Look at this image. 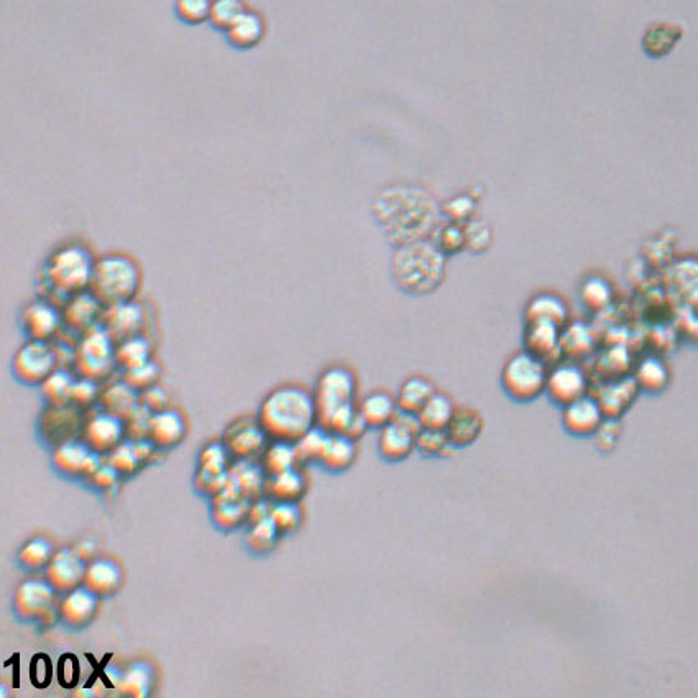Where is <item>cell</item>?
Returning a JSON list of instances; mask_svg holds the SVG:
<instances>
[{
    "label": "cell",
    "instance_id": "cell-1",
    "mask_svg": "<svg viewBox=\"0 0 698 698\" xmlns=\"http://www.w3.org/2000/svg\"><path fill=\"white\" fill-rule=\"evenodd\" d=\"M258 421L271 441L296 444L317 426L314 393L299 385L278 386L262 401Z\"/></svg>",
    "mask_w": 698,
    "mask_h": 698
},
{
    "label": "cell",
    "instance_id": "cell-2",
    "mask_svg": "<svg viewBox=\"0 0 698 698\" xmlns=\"http://www.w3.org/2000/svg\"><path fill=\"white\" fill-rule=\"evenodd\" d=\"M97 258L83 244H63L48 255L42 268V281L48 293L63 299L88 291Z\"/></svg>",
    "mask_w": 698,
    "mask_h": 698
},
{
    "label": "cell",
    "instance_id": "cell-3",
    "mask_svg": "<svg viewBox=\"0 0 698 698\" xmlns=\"http://www.w3.org/2000/svg\"><path fill=\"white\" fill-rule=\"evenodd\" d=\"M140 288L142 270L134 258L125 253H109L97 258L89 291L106 308L134 301Z\"/></svg>",
    "mask_w": 698,
    "mask_h": 698
},
{
    "label": "cell",
    "instance_id": "cell-4",
    "mask_svg": "<svg viewBox=\"0 0 698 698\" xmlns=\"http://www.w3.org/2000/svg\"><path fill=\"white\" fill-rule=\"evenodd\" d=\"M547 373L549 367L546 363L528 354L526 350H521L518 354L511 355L503 365L501 388L515 403H533L546 393Z\"/></svg>",
    "mask_w": 698,
    "mask_h": 698
},
{
    "label": "cell",
    "instance_id": "cell-5",
    "mask_svg": "<svg viewBox=\"0 0 698 698\" xmlns=\"http://www.w3.org/2000/svg\"><path fill=\"white\" fill-rule=\"evenodd\" d=\"M357 396V378L349 368L331 367L317 380L316 398L317 424L322 426L337 409L354 405Z\"/></svg>",
    "mask_w": 698,
    "mask_h": 698
},
{
    "label": "cell",
    "instance_id": "cell-6",
    "mask_svg": "<svg viewBox=\"0 0 698 698\" xmlns=\"http://www.w3.org/2000/svg\"><path fill=\"white\" fill-rule=\"evenodd\" d=\"M115 340L102 326H96L84 334L74 357L81 377L101 380L111 373L115 363Z\"/></svg>",
    "mask_w": 698,
    "mask_h": 698
},
{
    "label": "cell",
    "instance_id": "cell-7",
    "mask_svg": "<svg viewBox=\"0 0 698 698\" xmlns=\"http://www.w3.org/2000/svg\"><path fill=\"white\" fill-rule=\"evenodd\" d=\"M58 370V352L45 340H28L20 347L12 362V372L25 385H43Z\"/></svg>",
    "mask_w": 698,
    "mask_h": 698
},
{
    "label": "cell",
    "instance_id": "cell-8",
    "mask_svg": "<svg viewBox=\"0 0 698 698\" xmlns=\"http://www.w3.org/2000/svg\"><path fill=\"white\" fill-rule=\"evenodd\" d=\"M590 391V377L579 362L567 360L549 367L546 393L551 403L564 408L574 401L584 398Z\"/></svg>",
    "mask_w": 698,
    "mask_h": 698
},
{
    "label": "cell",
    "instance_id": "cell-9",
    "mask_svg": "<svg viewBox=\"0 0 698 698\" xmlns=\"http://www.w3.org/2000/svg\"><path fill=\"white\" fill-rule=\"evenodd\" d=\"M421 429L418 416L398 414L393 423L380 429L377 446L382 459L391 464L408 459L416 451V437Z\"/></svg>",
    "mask_w": 698,
    "mask_h": 698
},
{
    "label": "cell",
    "instance_id": "cell-10",
    "mask_svg": "<svg viewBox=\"0 0 698 698\" xmlns=\"http://www.w3.org/2000/svg\"><path fill=\"white\" fill-rule=\"evenodd\" d=\"M63 322V311L46 298L30 301L20 313V326L28 340L50 342L60 332Z\"/></svg>",
    "mask_w": 698,
    "mask_h": 698
},
{
    "label": "cell",
    "instance_id": "cell-11",
    "mask_svg": "<svg viewBox=\"0 0 698 698\" xmlns=\"http://www.w3.org/2000/svg\"><path fill=\"white\" fill-rule=\"evenodd\" d=\"M667 290L690 314H698V257H682L667 271Z\"/></svg>",
    "mask_w": 698,
    "mask_h": 698
},
{
    "label": "cell",
    "instance_id": "cell-12",
    "mask_svg": "<svg viewBox=\"0 0 698 698\" xmlns=\"http://www.w3.org/2000/svg\"><path fill=\"white\" fill-rule=\"evenodd\" d=\"M561 419L562 428L567 434L579 439H587L600 428V424L605 421V414L597 398L588 393L584 398L564 406Z\"/></svg>",
    "mask_w": 698,
    "mask_h": 698
},
{
    "label": "cell",
    "instance_id": "cell-13",
    "mask_svg": "<svg viewBox=\"0 0 698 698\" xmlns=\"http://www.w3.org/2000/svg\"><path fill=\"white\" fill-rule=\"evenodd\" d=\"M561 332V327L547 324V322L524 324V350L546 363L547 367H552V365L561 362L562 357H564Z\"/></svg>",
    "mask_w": 698,
    "mask_h": 698
},
{
    "label": "cell",
    "instance_id": "cell-14",
    "mask_svg": "<svg viewBox=\"0 0 698 698\" xmlns=\"http://www.w3.org/2000/svg\"><path fill=\"white\" fill-rule=\"evenodd\" d=\"M106 306L91 293L74 294L63 304V321L71 331L86 332L91 331L96 326H101L97 322L102 321Z\"/></svg>",
    "mask_w": 698,
    "mask_h": 698
},
{
    "label": "cell",
    "instance_id": "cell-15",
    "mask_svg": "<svg viewBox=\"0 0 698 698\" xmlns=\"http://www.w3.org/2000/svg\"><path fill=\"white\" fill-rule=\"evenodd\" d=\"M86 559L79 556L76 549H63L56 552L48 564V580L60 592H71L84 584L86 577Z\"/></svg>",
    "mask_w": 698,
    "mask_h": 698
},
{
    "label": "cell",
    "instance_id": "cell-16",
    "mask_svg": "<svg viewBox=\"0 0 698 698\" xmlns=\"http://www.w3.org/2000/svg\"><path fill=\"white\" fill-rule=\"evenodd\" d=\"M127 426L125 421L115 414L104 411L89 419L84 428L86 444L96 452H112L115 447L122 444Z\"/></svg>",
    "mask_w": 698,
    "mask_h": 698
},
{
    "label": "cell",
    "instance_id": "cell-17",
    "mask_svg": "<svg viewBox=\"0 0 698 698\" xmlns=\"http://www.w3.org/2000/svg\"><path fill=\"white\" fill-rule=\"evenodd\" d=\"M639 393L641 391L633 377H621L603 383L595 398L600 403L605 418L621 419L623 414L630 411Z\"/></svg>",
    "mask_w": 698,
    "mask_h": 698
},
{
    "label": "cell",
    "instance_id": "cell-18",
    "mask_svg": "<svg viewBox=\"0 0 698 698\" xmlns=\"http://www.w3.org/2000/svg\"><path fill=\"white\" fill-rule=\"evenodd\" d=\"M101 326L111 334L115 342L137 336L145 322V313L140 304L134 301L114 304L104 309Z\"/></svg>",
    "mask_w": 698,
    "mask_h": 698
},
{
    "label": "cell",
    "instance_id": "cell-19",
    "mask_svg": "<svg viewBox=\"0 0 698 698\" xmlns=\"http://www.w3.org/2000/svg\"><path fill=\"white\" fill-rule=\"evenodd\" d=\"M55 592L50 580H27L15 593V610L23 618H42L53 607Z\"/></svg>",
    "mask_w": 698,
    "mask_h": 698
},
{
    "label": "cell",
    "instance_id": "cell-20",
    "mask_svg": "<svg viewBox=\"0 0 698 698\" xmlns=\"http://www.w3.org/2000/svg\"><path fill=\"white\" fill-rule=\"evenodd\" d=\"M684 35V27L679 23L657 20L644 30L641 37V50L649 60H662L676 50V46Z\"/></svg>",
    "mask_w": 698,
    "mask_h": 698
},
{
    "label": "cell",
    "instance_id": "cell-21",
    "mask_svg": "<svg viewBox=\"0 0 698 698\" xmlns=\"http://www.w3.org/2000/svg\"><path fill=\"white\" fill-rule=\"evenodd\" d=\"M227 447L232 454L242 459H247L250 455L258 454L267 446L268 437L265 429L262 428L260 421H252V419L244 418L237 419L232 423L226 432Z\"/></svg>",
    "mask_w": 698,
    "mask_h": 698
},
{
    "label": "cell",
    "instance_id": "cell-22",
    "mask_svg": "<svg viewBox=\"0 0 698 698\" xmlns=\"http://www.w3.org/2000/svg\"><path fill=\"white\" fill-rule=\"evenodd\" d=\"M524 324L547 322L564 329L569 324V304L559 294L544 291L529 299L524 308Z\"/></svg>",
    "mask_w": 698,
    "mask_h": 698
},
{
    "label": "cell",
    "instance_id": "cell-23",
    "mask_svg": "<svg viewBox=\"0 0 698 698\" xmlns=\"http://www.w3.org/2000/svg\"><path fill=\"white\" fill-rule=\"evenodd\" d=\"M267 35V20L257 10H245L234 25L224 33L227 45L237 51L257 48Z\"/></svg>",
    "mask_w": 698,
    "mask_h": 698
},
{
    "label": "cell",
    "instance_id": "cell-24",
    "mask_svg": "<svg viewBox=\"0 0 698 698\" xmlns=\"http://www.w3.org/2000/svg\"><path fill=\"white\" fill-rule=\"evenodd\" d=\"M485 429V419L478 409L472 406H457L451 423L447 426V436L455 449L469 447L480 439Z\"/></svg>",
    "mask_w": 698,
    "mask_h": 698
},
{
    "label": "cell",
    "instance_id": "cell-25",
    "mask_svg": "<svg viewBox=\"0 0 698 698\" xmlns=\"http://www.w3.org/2000/svg\"><path fill=\"white\" fill-rule=\"evenodd\" d=\"M633 378L641 393L657 396L671 385L672 373L666 360L649 355L634 367Z\"/></svg>",
    "mask_w": 698,
    "mask_h": 698
},
{
    "label": "cell",
    "instance_id": "cell-26",
    "mask_svg": "<svg viewBox=\"0 0 698 698\" xmlns=\"http://www.w3.org/2000/svg\"><path fill=\"white\" fill-rule=\"evenodd\" d=\"M186 436V423L183 414L176 409H161L152 414L148 437L155 446L171 447L183 441Z\"/></svg>",
    "mask_w": 698,
    "mask_h": 698
},
{
    "label": "cell",
    "instance_id": "cell-27",
    "mask_svg": "<svg viewBox=\"0 0 698 698\" xmlns=\"http://www.w3.org/2000/svg\"><path fill=\"white\" fill-rule=\"evenodd\" d=\"M359 411L368 429H378V431L393 423L400 414L396 396L390 395L388 391H373L365 396L359 405Z\"/></svg>",
    "mask_w": 698,
    "mask_h": 698
},
{
    "label": "cell",
    "instance_id": "cell-28",
    "mask_svg": "<svg viewBox=\"0 0 698 698\" xmlns=\"http://www.w3.org/2000/svg\"><path fill=\"white\" fill-rule=\"evenodd\" d=\"M562 354L569 360L587 359L597 347L593 329L585 322H569L561 332Z\"/></svg>",
    "mask_w": 698,
    "mask_h": 698
},
{
    "label": "cell",
    "instance_id": "cell-29",
    "mask_svg": "<svg viewBox=\"0 0 698 698\" xmlns=\"http://www.w3.org/2000/svg\"><path fill=\"white\" fill-rule=\"evenodd\" d=\"M79 424H81V418H79L78 409L69 405L50 406L42 421L46 436L60 444L71 441L69 436L74 431H78Z\"/></svg>",
    "mask_w": 698,
    "mask_h": 698
},
{
    "label": "cell",
    "instance_id": "cell-30",
    "mask_svg": "<svg viewBox=\"0 0 698 698\" xmlns=\"http://www.w3.org/2000/svg\"><path fill=\"white\" fill-rule=\"evenodd\" d=\"M436 386L426 377H409L403 382L396 395L400 413L413 414L418 416L419 411L431 400L436 393Z\"/></svg>",
    "mask_w": 698,
    "mask_h": 698
},
{
    "label": "cell",
    "instance_id": "cell-31",
    "mask_svg": "<svg viewBox=\"0 0 698 698\" xmlns=\"http://www.w3.org/2000/svg\"><path fill=\"white\" fill-rule=\"evenodd\" d=\"M96 608V593L84 585L68 592L61 603V616L71 625H84L96 613Z\"/></svg>",
    "mask_w": 698,
    "mask_h": 698
},
{
    "label": "cell",
    "instance_id": "cell-32",
    "mask_svg": "<svg viewBox=\"0 0 698 698\" xmlns=\"http://www.w3.org/2000/svg\"><path fill=\"white\" fill-rule=\"evenodd\" d=\"M580 303L590 313H602L613 303L615 290L610 281L602 275H590L579 288Z\"/></svg>",
    "mask_w": 698,
    "mask_h": 698
},
{
    "label": "cell",
    "instance_id": "cell-33",
    "mask_svg": "<svg viewBox=\"0 0 698 698\" xmlns=\"http://www.w3.org/2000/svg\"><path fill=\"white\" fill-rule=\"evenodd\" d=\"M355 457H357V447H355L354 439H350L344 434L331 432L319 462L332 472H342L354 464Z\"/></svg>",
    "mask_w": 698,
    "mask_h": 698
},
{
    "label": "cell",
    "instance_id": "cell-34",
    "mask_svg": "<svg viewBox=\"0 0 698 698\" xmlns=\"http://www.w3.org/2000/svg\"><path fill=\"white\" fill-rule=\"evenodd\" d=\"M120 580H122V572L119 565L109 559H97L88 565L84 585L96 595H107L119 587Z\"/></svg>",
    "mask_w": 698,
    "mask_h": 698
},
{
    "label": "cell",
    "instance_id": "cell-35",
    "mask_svg": "<svg viewBox=\"0 0 698 698\" xmlns=\"http://www.w3.org/2000/svg\"><path fill=\"white\" fill-rule=\"evenodd\" d=\"M455 409H457V406H455L451 396L436 391L431 400L418 413L421 428L446 431L447 426L451 423L452 416H454Z\"/></svg>",
    "mask_w": 698,
    "mask_h": 698
},
{
    "label": "cell",
    "instance_id": "cell-36",
    "mask_svg": "<svg viewBox=\"0 0 698 698\" xmlns=\"http://www.w3.org/2000/svg\"><path fill=\"white\" fill-rule=\"evenodd\" d=\"M267 492L276 501H298L306 492V478L298 469L270 475Z\"/></svg>",
    "mask_w": 698,
    "mask_h": 698
},
{
    "label": "cell",
    "instance_id": "cell-37",
    "mask_svg": "<svg viewBox=\"0 0 698 698\" xmlns=\"http://www.w3.org/2000/svg\"><path fill=\"white\" fill-rule=\"evenodd\" d=\"M137 393L138 391L134 390L129 383H115V385L109 386L106 393L102 395V406L109 413L115 414L125 421L140 405Z\"/></svg>",
    "mask_w": 698,
    "mask_h": 698
},
{
    "label": "cell",
    "instance_id": "cell-38",
    "mask_svg": "<svg viewBox=\"0 0 698 698\" xmlns=\"http://www.w3.org/2000/svg\"><path fill=\"white\" fill-rule=\"evenodd\" d=\"M150 354H152L150 340L137 334L129 339L120 340L119 345L115 347V363L124 370H132L143 363L150 362Z\"/></svg>",
    "mask_w": 698,
    "mask_h": 698
},
{
    "label": "cell",
    "instance_id": "cell-39",
    "mask_svg": "<svg viewBox=\"0 0 698 698\" xmlns=\"http://www.w3.org/2000/svg\"><path fill=\"white\" fill-rule=\"evenodd\" d=\"M91 447L83 442L66 441L56 447L53 462L66 473H83L84 462L88 459Z\"/></svg>",
    "mask_w": 698,
    "mask_h": 698
},
{
    "label": "cell",
    "instance_id": "cell-40",
    "mask_svg": "<svg viewBox=\"0 0 698 698\" xmlns=\"http://www.w3.org/2000/svg\"><path fill=\"white\" fill-rule=\"evenodd\" d=\"M299 464V455L296 451V444L293 442L273 441L271 446L265 451V470L268 475L285 472V470L296 469Z\"/></svg>",
    "mask_w": 698,
    "mask_h": 698
},
{
    "label": "cell",
    "instance_id": "cell-41",
    "mask_svg": "<svg viewBox=\"0 0 698 698\" xmlns=\"http://www.w3.org/2000/svg\"><path fill=\"white\" fill-rule=\"evenodd\" d=\"M245 10V0H212L209 23L216 32L226 33Z\"/></svg>",
    "mask_w": 698,
    "mask_h": 698
},
{
    "label": "cell",
    "instance_id": "cell-42",
    "mask_svg": "<svg viewBox=\"0 0 698 698\" xmlns=\"http://www.w3.org/2000/svg\"><path fill=\"white\" fill-rule=\"evenodd\" d=\"M74 380L66 370H55L42 385L43 396L50 406L71 405Z\"/></svg>",
    "mask_w": 698,
    "mask_h": 698
},
{
    "label": "cell",
    "instance_id": "cell-43",
    "mask_svg": "<svg viewBox=\"0 0 698 698\" xmlns=\"http://www.w3.org/2000/svg\"><path fill=\"white\" fill-rule=\"evenodd\" d=\"M152 687V669L147 664H135L122 674L119 680L120 692L129 697H145Z\"/></svg>",
    "mask_w": 698,
    "mask_h": 698
},
{
    "label": "cell",
    "instance_id": "cell-44",
    "mask_svg": "<svg viewBox=\"0 0 698 698\" xmlns=\"http://www.w3.org/2000/svg\"><path fill=\"white\" fill-rule=\"evenodd\" d=\"M455 449L451 439L447 436V431L442 429H421L416 437V451L429 459H437L449 454Z\"/></svg>",
    "mask_w": 698,
    "mask_h": 698
},
{
    "label": "cell",
    "instance_id": "cell-45",
    "mask_svg": "<svg viewBox=\"0 0 698 698\" xmlns=\"http://www.w3.org/2000/svg\"><path fill=\"white\" fill-rule=\"evenodd\" d=\"M329 436H331V432L321 428L319 424H317L316 428L311 429L308 434H304L296 442L299 462H319L322 454H324V449H326Z\"/></svg>",
    "mask_w": 698,
    "mask_h": 698
},
{
    "label": "cell",
    "instance_id": "cell-46",
    "mask_svg": "<svg viewBox=\"0 0 698 698\" xmlns=\"http://www.w3.org/2000/svg\"><path fill=\"white\" fill-rule=\"evenodd\" d=\"M212 0H176L175 15L188 27H198L209 22Z\"/></svg>",
    "mask_w": 698,
    "mask_h": 698
},
{
    "label": "cell",
    "instance_id": "cell-47",
    "mask_svg": "<svg viewBox=\"0 0 698 698\" xmlns=\"http://www.w3.org/2000/svg\"><path fill=\"white\" fill-rule=\"evenodd\" d=\"M436 247L442 255H457L467 248V232L464 224L449 222L437 234Z\"/></svg>",
    "mask_w": 698,
    "mask_h": 698
},
{
    "label": "cell",
    "instance_id": "cell-48",
    "mask_svg": "<svg viewBox=\"0 0 698 698\" xmlns=\"http://www.w3.org/2000/svg\"><path fill=\"white\" fill-rule=\"evenodd\" d=\"M53 556H55L53 547L43 538L32 539L20 551V561L23 565H27L28 569H40L45 565L48 567Z\"/></svg>",
    "mask_w": 698,
    "mask_h": 698
},
{
    "label": "cell",
    "instance_id": "cell-49",
    "mask_svg": "<svg viewBox=\"0 0 698 698\" xmlns=\"http://www.w3.org/2000/svg\"><path fill=\"white\" fill-rule=\"evenodd\" d=\"M270 518L278 526L280 533H290L301 523V510L296 501H276V505L271 506Z\"/></svg>",
    "mask_w": 698,
    "mask_h": 698
},
{
    "label": "cell",
    "instance_id": "cell-50",
    "mask_svg": "<svg viewBox=\"0 0 698 698\" xmlns=\"http://www.w3.org/2000/svg\"><path fill=\"white\" fill-rule=\"evenodd\" d=\"M621 437V421L620 419L605 418L597 432L593 434V444L598 451L603 454H610L615 451Z\"/></svg>",
    "mask_w": 698,
    "mask_h": 698
},
{
    "label": "cell",
    "instance_id": "cell-51",
    "mask_svg": "<svg viewBox=\"0 0 698 698\" xmlns=\"http://www.w3.org/2000/svg\"><path fill=\"white\" fill-rule=\"evenodd\" d=\"M248 505L242 500H222L216 505L214 519L222 528H234L248 515Z\"/></svg>",
    "mask_w": 698,
    "mask_h": 698
},
{
    "label": "cell",
    "instance_id": "cell-52",
    "mask_svg": "<svg viewBox=\"0 0 698 698\" xmlns=\"http://www.w3.org/2000/svg\"><path fill=\"white\" fill-rule=\"evenodd\" d=\"M278 534H280V529L273 523V519H262L258 523H253L252 531L248 534V541L252 544L253 549L268 551L275 546Z\"/></svg>",
    "mask_w": 698,
    "mask_h": 698
},
{
    "label": "cell",
    "instance_id": "cell-53",
    "mask_svg": "<svg viewBox=\"0 0 698 698\" xmlns=\"http://www.w3.org/2000/svg\"><path fill=\"white\" fill-rule=\"evenodd\" d=\"M234 475L239 478L242 495L247 496V498H257V496L267 488L265 475H263L262 470L255 467V465H242V469L234 473Z\"/></svg>",
    "mask_w": 698,
    "mask_h": 698
},
{
    "label": "cell",
    "instance_id": "cell-54",
    "mask_svg": "<svg viewBox=\"0 0 698 698\" xmlns=\"http://www.w3.org/2000/svg\"><path fill=\"white\" fill-rule=\"evenodd\" d=\"M158 375H160V368H158L157 363L150 360L140 367L125 370L124 382L129 383L134 390L145 391L157 383Z\"/></svg>",
    "mask_w": 698,
    "mask_h": 698
},
{
    "label": "cell",
    "instance_id": "cell-55",
    "mask_svg": "<svg viewBox=\"0 0 698 698\" xmlns=\"http://www.w3.org/2000/svg\"><path fill=\"white\" fill-rule=\"evenodd\" d=\"M140 464H142V460L138 457L134 441L122 442L112 451L111 465L120 473L134 472Z\"/></svg>",
    "mask_w": 698,
    "mask_h": 698
},
{
    "label": "cell",
    "instance_id": "cell-56",
    "mask_svg": "<svg viewBox=\"0 0 698 698\" xmlns=\"http://www.w3.org/2000/svg\"><path fill=\"white\" fill-rule=\"evenodd\" d=\"M227 452L221 444H211L201 454V473H221L226 469Z\"/></svg>",
    "mask_w": 698,
    "mask_h": 698
},
{
    "label": "cell",
    "instance_id": "cell-57",
    "mask_svg": "<svg viewBox=\"0 0 698 698\" xmlns=\"http://www.w3.org/2000/svg\"><path fill=\"white\" fill-rule=\"evenodd\" d=\"M449 221L457 222V224H464V222L470 221L475 212V203L470 196H457V198L451 199L449 203L444 207Z\"/></svg>",
    "mask_w": 698,
    "mask_h": 698
},
{
    "label": "cell",
    "instance_id": "cell-58",
    "mask_svg": "<svg viewBox=\"0 0 698 698\" xmlns=\"http://www.w3.org/2000/svg\"><path fill=\"white\" fill-rule=\"evenodd\" d=\"M467 232V248H472L473 252H485L492 242V230L488 229L483 222H472L469 227H465Z\"/></svg>",
    "mask_w": 698,
    "mask_h": 698
},
{
    "label": "cell",
    "instance_id": "cell-59",
    "mask_svg": "<svg viewBox=\"0 0 698 698\" xmlns=\"http://www.w3.org/2000/svg\"><path fill=\"white\" fill-rule=\"evenodd\" d=\"M97 395V385L94 380H89V378H81L78 382L73 383V390H71V403L76 406H88L91 405L94 398Z\"/></svg>",
    "mask_w": 698,
    "mask_h": 698
},
{
    "label": "cell",
    "instance_id": "cell-60",
    "mask_svg": "<svg viewBox=\"0 0 698 698\" xmlns=\"http://www.w3.org/2000/svg\"><path fill=\"white\" fill-rule=\"evenodd\" d=\"M140 405L145 406V408L150 409L152 413H158L161 409L168 408V395L166 391L160 386L153 385L148 388V390L142 391V396H140Z\"/></svg>",
    "mask_w": 698,
    "mask_h": 698
},
{
    "label": "cell",
    "instance_id": "cell-61",
    "mask_svg": "<svg viewBox=\"0 0 698 698\" xmlns=\"http://www.w3.org/2000/svg\"><path fill=\"white\" fill-rule=\"evenodd\" d=\"M119 473V470L114 469L111 464L102 465L101 469L92 475V482L96 483L97 487L109 488L117 482Z\"/></svg>",
    "mask_w": 698,
    "mask_h": 698
},
{
    "label": "cell",
    "instance_id": "cell-62",
    "mask_svg": "<svg viewBox=\"0 0 698 698\" xmlns=\"http://www.w3.org/2000/svg\"><path fill=\"white\" fill-rule=\"evenodd\" d=\"M248 515H250V519H252L253 523H258V521H262V519L270 518L271 506L265 503V501H258L255 505H252V508L248 511Z\"/></svg>",
    "mask_w": 698,
    "mask_h": 698
},
{
    "label": "cell",
    "instance_id": "cell-63",
    "mask_svg": "<svg viewBox=\"0 0 698 698\" xmlns=\"http://www.w3.org/2000/svg\"><path fill=\"white\" fill-rule=\"evenodd\" d=\"M101 457H99V452L91 451L89 452L88 459L84 462L83 473L84 475H94L97 470L101 469Z\"/></svg>",
    "mask_w": 698,
    "mask_h": 698
},
{
    "label": "cell",
    "instance_id": "cell-64",
    "mask_svg": "<svg viewBox=\"0 0 698 698\" xmlns=\"http://www.w3.org/2000/svg\"><path fill=\"white\" fill-rule=\"evenodd\" d=\"M76 551H78L79 556L88 559V557L96 551V546H94V542L92 541H83L76 547Z\"/></svg>",
    "mask_w": 698,
    "mask_h": 698
}]
</instances>
